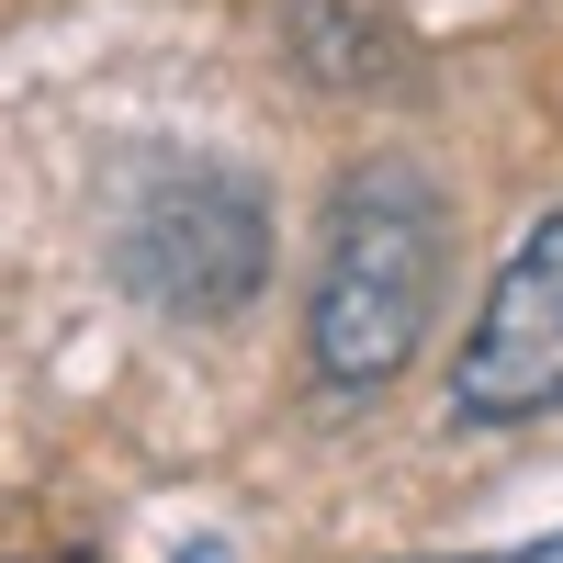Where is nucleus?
Listing matches in <instances>:
<instances>
[{"mask_svg": "<svg viewBox=\"0 0 563 563\" xmlns=\"http://www.w3.org/2000/svg\"><path fill=\"white\" fill-rule=\"evenodd\" d=\"M440 282H451V203L417 158H361L327 192V238L305 282V350L327 384H395L440 327Z\"/></svg>", "mask_w": 563, "mask_h": 563, "instance_id": "nucleus-1", "label": "nucleus"}, {"mask_svg": "<svg viewBox=\"0 0 563 563\" xmlns=\"http://www.w3.org/2000/svg\"><path fill=\"white\" fill-rule=\"evenodd\" d=\"M113 271L158 316L225 327L271 282V203H260V180L225 169V158H147L124 214H113Z\"/></svg>", "mask_w": 563, "mask_h": 563, "instance_id": "nucleus-2", "label": "nucleus"}, {"mask_svg": "<svg viewBox=\"0 0 563 563\" xmlns=\"http://www.w3.org/2000/svg\"><path fill=\"white\" fill-rule=\"evenodd\" d=\"M552 406H563V203L530 214V238L496 260L485 316L462 327V361H451L462 429H519Z\"/></svg>", "mask_w": 563, "mask_h": 563, "instance_id": "nucleus-3", "label": "nucleus"}, {"mask_svg": "<svg viewBox=\"0 0 563 563\" xmlns=\"http://www.w3.org/2000/svg\"><path fill=\"white\" fill-rule=\"evenodd\" d=\"M496 563H563V530H552V541H530V552H496Z\"/></svg>", "mask_w": 563, "mask_h": 563, "instance_id": "nucleus-4", "label": "nucleus"}, {"mask_svg": "<svg viewBox=\"0 0 563 563\" xmlns=\"http://www.w3.org/2000/svg\"><path fill=\"white\" fill-rule=\"evenodd\" d=\"M192 563H225V552H192Z\"/></svg>", "mask_w": 563, "mask_h": 563, "instance_id": "nucleus-5", "label": "nucleus"}, {"mask_svg": "<svg viewBox=\"0 0 563 563\" xmlns=\"http://www.w3.org/2000/svg\"><path fill=\"white\" fill-rule=\"evenodd\" d=\"M417 563H429V552H417Z\"/></svg>", "mask_w": 563, "mask_h": 563, "instance_id": "nucleus-6", "label": "nucleus"}]
</instances>
